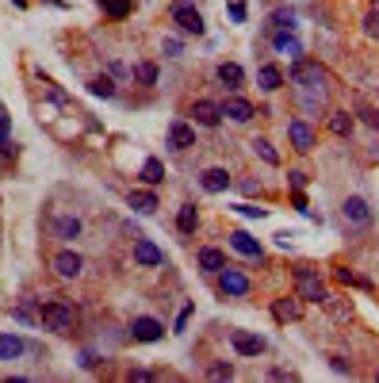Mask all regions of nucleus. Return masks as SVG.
Wrapping results in <instances>:
<instances>
[{"label":"nucleus","mask_w":379,"mask_h":383,"mask_svg":"<svg viewBox=\"0 0 379 383\" xmlns=\"http://www.w3.org/2000/svg\"><path fill=\"white\" fill-rule=\"evenodd\" d=\"M371 8H379V0H371Z\"/></svg>","instance_id":"49530a36"},{"label":"nucleus","mask_w":379,"mask_h":383,"mask_svg":"<svg viewBox=\"0 0 379 383\" xmlns=\"http://www.w3.org/2000/svg\"><path fill=\"white\" fill-rule=\"evenodd\" d=\"M272 315H276V322H299L303 318V299L299 295H284V299L272 303Z\"/></svg>","instance_id":"9b49d317"},{"label":"nucleus","mask_w":379,"mask_h":383,"mask_svg":"<svg viewBox=\"0 0 379 383\" xmlns=\"http://www.w3.org/2000/svg\"><path fill=\"white\" fill-rule=\"evenodd\" d=\"M100 8H104V16H111V19H127L131 8H134V0H100Z\"/></svg>","instance_id":"393cba45"},{"label":"nucleus","mask_w":379,"mask_h":383,"mask_svg":"<svg viewBox=\"0 0 379 383\" xmlns=\"http://www.w3.org/2000/svg\"><path fill=\"white\" fill-rule=\"evenodd\" d=\"M341 215H345L349 226H368L371 223V207H368V200H360V196H349V200L341 203Z\"/></svg>","instance_id":"423d86ee"},{"label":"nucleus","mask_w":379,"mask_h":383,"mask_svg":"<svg viewBox=\"0 0 379 383\" xmlns=\"http://www.w3.org/2000/svg\"><path fill=\"white\" fill-rule=\"evenodd\" d=\"M376 127H379V111H376Z\"/></svg>","instance_id":"de8ad7c7"},{"label":"nucleus","mask_w":379,"mask_h":383,"mask_svg":"<svg viewBox=\"0 0 379 383\" xmlns=\"http://www.w3.org/2000/svg\"><path fill=\"white\" fill-rule=\"evenodd\" d=\"M219 81H223V88L238 92L241 84H246V73H241L238 62H223V66H219Z\"/></svg>","instance_id":"f3484780"},{"label":"nucleus","mask_w":379,"mask_h":383,"mask_svg":"<svg viewBox=\"0 0 379 383\" xmlns=\"http://www.w3.org/2000/svg\"><path fill=\"white\" fill-rule=\"evenodd\" d=\"M39 322L46 326V330H54V333H69V330H73V310H69L66 303L50 299V303H42Z\"/></svg>","instance_id":"7ed1b4c3"},{"label":"nucleus","mask_w":379,"mask_h":383,"mask_svg":"<svg viewBox=\"0 0 379 383\" xmlns=\"http://www.w3.org/2000/svg\"><path fill=\"white\" fill-rule=\"evenodd\" d=\"M173 16V24L181 27L184 35H203V16H199L196 8H181V12H169Z\"/></svg>","instance_id":"ddd939ff"},{"label":"nucleus","mask_w":379,"mask_h":383,"mask_svg":"<svg viewBox=\"0 0 379 383\" xmlns=\"http://www.w3.org/2000/svg\"><path fill=\"white\" fill-rule=\"evenodd\" d=\"M199 268H203V272H223L226 268V257H223V250H214V245H207V250H199Z\"/></svg>","instance_id":"a211bd4d"},{"label":"nucleus","mask_w":379,"mask_h":383,"mask_svg":"<svg viewBox=\"0 0 379 383\" xmlns=\"http://www.w3.org/2000/svg\"><path fill=\"white\" fill-rule=\"evenodd\" d=\"M169 146H173V150H192V146H196V127L173 123L169 127Z\"/></svg>","instance_id":"2eb2a0df"},{"label":"nucleus","mask_w":379,"mask_h":383,"mask_svg":"<svg viewBox=\"0 0 379 383\" xmlns=\"http://www.w3.org/2000/svg\"><path fill=\"white\" fill-rule=\"evenodd\" d=\"M134 261L146 265V268H157V265H165V253L157 250L149 238H138V234H134Z\"/></svg>","instance_id":"1a4fd4ad"},{"label":"nucleus","mask_w":379,"mask_h":383,"mask_svg":"<svg viewBox=\"0 0 379 383\" xmlns=\"http://www.w3.org/2000/svg\"><path fill=\"white\" fill-rule=\"evenodd\" d=\"M257 81H261V88H268V92H276L284 84V73L276 66H261V73H257Z\"/></svg>","instance_id":"cd10ccee"},{"label":"nucleus","mask_w":379,"mask_h":383,"mask_svg":"<svg viewBox=\"0 0 379 383\" xmlns=\"http://www.w3.org/2000/svg\"><path fill=\"white\" fill-rule=\"evenodd\" d=\"M219 288H223V295H249V276L226 265L223 272H219Z\"/></svg>","instance_id":"6e6552de"},{"label":"nucleus","mask_w":379,"mask_h":383,"mask_svg":"<svg viewBox=\"0 0 379 383\" xmlns=\"http://www.w3.org/2000/svg\"><path fill=\"white\" fill-rule=\"evenodd\" d=\"M131 77L138 84H157V66H154V62H138V66L131 69Z\"/></svg>","instance_id":"c85d7f7f"},{"label":"nucleus","mask_w":379,"mask_h":383,"mask_svg":"<svg viewBox=\"0 0 379 383\" xmlns=\"http://www.w3.org/2000/svg\"><path fill=\"white\" fill-rule=\"evenodd\" d=\"M364 35H368L371 42H379V8H371L368 16H364Z\"/></svg>","instance_id":"473e14b6"},{"label":"nucleus","mask_w":379,"mask_h":383,"mask_svg":"<svg viewBox=\"0 0 379 383\" xmlns=\"http://www.w3.org/2000/svg\"><path fill=\"white\" fill-rule=\"evenodd\" d=\"M176 54H181V42H176V39H165V58H176Z\"/></svg>","instance_id":"4c0bfd02"},{"label":"nucleus","mask_w":379,"mask_h":383,"mask_svg":"<svg viewBox=\"0 0 379 383\" xmlns=\"http://www.w3.org/2000/svg\"><path fill=\"white\" fill-rule=\"evenodd\" d=\"M238 211H241V215H249V218H261L264 215V207H249V203H241Z\"/></svg>","instance_id":"58836bf2"},{"label":"nucleus","mask_w":379,"mask_h":383,"mask_svg":"<svg viewBox=\"0 0 379 383\" xmlns=\"http://www.w3.org/2000/svg\"><path fill=\"white\" fill-rule=\"evenodd\" d=\"M203 188L207 192H226V188H230V173H226L223 165L207 169V173H203Z\"/></svg>","instance_id":"4be33fe9"},{"label":"nucleus","mask_w":379,"mask_h":383,"mask_svg":"<svg viewBox=\"0 0 379 383\" xmlns=\"http://www.w3.org/2000/svg\"><path fill=\"white\" fill-rule=\"evenodd\" d=\"M207 375H211V380H230L234 364H211V372H207Z\"/></svg>","instance_id":"c9c22d12"},{"label":"nucleus","mask_w":379,"mask_h":383,"mask_svg":"<svg viewBox=\"0 0 379 383\" xmlns=\"http://www.w3.org/2000/svg\"><path fill=\"white\" fill-rule=\"evenodd\" d=\"M142 180H146V184H161V180H165V165H161L157 158H149L146 165H142Z\"/></svg>","instance_id":"c756f323"},{"label":"nucleus","mask_w":379,"mask_h":383,"mask_svg":"<svg viewBox=\"0 0 379 383\" xmlns=\"http://www.w3.org/2000/svg\"><path fill=\"white\" fill-rule=\"evenodd\" d=\"M241 192H246V196H253V192H261V184H257V180H241Z\"/></svg>","instance_id":"c03bdc74"},{"label":"nucleus","mask_w":379,"mask_h":383,"mask_svg":"<svg viewBox=\"0 0 379 383\" xmlns=\"http://www.w3.org/2000/svg\"><path fill=\"white\" fill-rule=\"evenodd\" d=\"M288 138H291V146H295L299 153H311L314 150V131H311V123H306V119H291V123H288Z\"/></svg>","instance_id":"0eeeda50"},{"label":"nucleus","mask_w":379,"mask_h":383,"mask_svg":"<svg viewBox=\"0 0 379 383\" xmlns=\"http://www.w3.org/2000/svg\"><path fill=\"white\" fill-rule=\"evenodd\" d=\"M192 119H196L199 127H219V119H223V104L196 100V104H192Z\"/></svg>","instance_id":"f8f14e48"},{"label":"nucleus","mask_w":379,"mask_h":383,"mask_svg":"<svg viewBox=\"0 0 379 383\" xmlns=\"http://www.w3.org/2000/svg\"><path fill=\"white\" fill-rule=\"evenodd\" d=\"M230 16H234V19H246V4H238V0H234V4H230Z\"/></svg>","instance_id":"79ce46f5"},{"label":"nucleus","mask_w":379,"mask_h":383,"mask_svg":"<svg viewBox=\"0 0 379 383\" xmlns=\"http://www.w3.org/2000/svg\"><path fill=\"white\" fill-rule=\"evenodd\" d=\"M272 42H276V50H284L288 58H295L299 62V54H303V46H299V39L288 31V27H280V31L272 35Z\"/></svg>","instance_id":"6ab92c4d"},{"label":"nucleus","mask_w":379,"mask_h":383,"mask_svg":"<svg viewBox=\"0 0 379 383\" xmlns=\"http://www.w3.org/2000/svg\"><path fill=\"white\" fill-rule=\"evenodd\" d=\"M253 150L261 153V161H268V165H280V153L272 150V142H268V138H253Z\"/></svg>","instance_id":"2f4dec72"},{"label":"nucleus","mask_w":379,"mask_h":383,"mask_svg":"<svg viewBox=\"0 0 379 383\" xmlns=\"http://www.w3.org/2000/svg\"><path fill=\"white\" fill-rule=\"evenodd\" d=\"M230 245L241 253V257H253V261H261V245H257L246 230H234V234H230Z\"/></svg>","instance_id":"aec40b11"},{"label":"nucleus","mask_w":379,"mask_h":383,"mask_svg":"<svg viewBox=\"0 0 379 383\" xmlns=\"http://www.w3.org/2000/svg\"><path fill=\"white\" fill-rule=\"evenodd\" d=\"M176 226H181V234H192L199 226V211H196V203H184L181 207V215H176Z\"/></svg>","instance_id":"a878e982"},{"label":"nucleus","mask_w":379,"mask_h":383,"mask_svg":"<svg viewBox=\"0 0 379 383\" xmlns=\"http://www.w3.org/2000/svg\"><path fill=\"white\" fill-rule=\"evenodd\" d=\"M181 8H196V0H173V8L169 12H181Z\"/></svg>","instance_id":"a18cd8bd"},{"label":"nucleus","mask_w":379,"mask_h":383,"mask_svg":"<svg viewBox=\"0 0 379 383\" xmlns=\"http://www.w3.org/2000/svg\"><path fill=\"white\" fill-rule=\"evenodd\" d=\"M288 184H291L295 192H303V188H306V173H303V169H291V173H288Z\"/></svg>","instance_id":"e433bc0d"},{"label":"nucleus","mask_w":379,"mask_h":383,"mask_svg":"<svg viewBox=\"0 0 379 383\" xmlns=\"http://www.w3.org/2000/svg\"><path fill=\"white\" fill-rule=\"evenodd\" d=\"M272 380H295V372H288V368H272Z\"/></svg>","instance_id":"37998d69"},{"label":"nucleus","mask_w":379,"mask_h":383,"mask_svg":"<svg viewBox=\"0 0 379 383\" xmlns=\"http://www.w3.org/2000/svg\"><path fill=\"white\" fill-rule=\"evenodd\" d=\"M326 127H330V134H338V138H349V134H353V115H349V111H330V115H326Z\"/></svg>","instance_id":"412c9836"},{"label":"nucleus","mask_w":379,"mask_h":383,"mask_svg":"<svg viewBox=\"0 0 379 383\" xmlns=\"http://www.w3.org/2000/svg\"><path fill=\"white\" fill-rule=\"evenodd\" d=\"M230 345L238 357H261L264 349H268V342H264L261 333H249V330H234L230 333Z\"/></svg>","instance_id":"20e7f679"},{"label":"nucleus","mask_w":379,"mask_h":383,"mask_svg":"<svg viewBox=\"0 0 379 383\" xmlns=\"http://www.w3.org/2000/svg\"><path fill=\"white\" fill-rule=\"evenodd\" d=\"M295 292H299V299H306V303H326V283H322V276H318V268H311V265H299L295 268Z\"/></svg>","instance_id":"f257e3e1"},{"label":"nucleus","mask_w":379,"mask_h":383,"mask_svg":"<svg viewBox=\"0 0 379 383\" xmlns=\"http://www.w3.org/2000/svg\"><path fill=\"white\" fill-rule=\"evenodd\" d=\"M376 380H379V375H376Z\"/></svg>","instance_id":"09e8293b"},{"label":"nucleus","mask_w":379,"mask_h":383,"mask_svg":"<svg viewBox=\"0 0 379 383\" xmlns=\"http://www.w3.org/2000/svg\"><path fill=\"white\" fill-rule=\"evenodd\" d=\"M338 280H341V283H360V288H371V283H368V280H360V276H356L353 268H338Z\"/></svg>","instance_id":"f704fd0d"},{"label":"nucleus","mask_w":379,"mask_h":383,"mask_svg":"<svg viewBox=\"0 0 379 383\" xmlns=\"http://www.w3.org/2000/svg\"><path fill=\"white\" fill-rule=\"evenodd\" d=\"M24 349H27L24 337H16V333H0V360H16Z\"/></svg>","instance_id":"b1692460"},{"label":"nucleus","mask_w":379,"mask_h":383,"mask_svg":"<svg viewBox=\"0 0 379 383\" xmlns=\"http://www.w3.org/2000/svg\"><path fill=\"white\" fill-rule=\"evenodd\" d=\"M50 226H54L58 238H81V218H77V215H58Z\"/></svg>","instance_id":"5701e85b"},{"label":"nucleus","mask_w":379,"mask_h":383,"mask_svg":"<svg viewBox=\"0 0 379 383\" xmlns=\"http://www.w3.org/2000/svg\"><path fill=\"white\" fill-rule=\"evenodd\" d=\"M272 27H288V31H291V27H295V12H272Z\"/></svg>","instance_id":"72a5a7b5"},{"label":"nucleus","mask_w":379,"mask_h":383,"mask_svg":"<svg viewBox=\"0 0 379 383\" xmlns=\"http://www.w3.org/2000/svg\"><path fill=\"white\" fill-rule=\"evenodd\" d=\"M131 333H134V342H161V337H165V326L157 322V318H134Z\"/></svg>","instance_id":"9d476101"},{"label":"nucleus","mask_w":379,"mask_h":383,"mask_svg":"<svg viewBox=\"0 0 379 383\" xmlns=\"http://www.w3.org/2000/svg\"><path fill=\"white\" fill-rule=\"evenodd\" d=\"M131 207L142 211V215H154V211H157V196H154V192H131Z\"/></svg>","instance_id":"bb28decb"},{"label":"nucleus","mask_w":379,"mask_h":383,"mask_svg":"<svg viewBox=\"0 0 379 383\" xmlns=\"http://www.w3.org/2000/svg\"><path fill=\"white\" fill-rule=\"evenodd\" d=\"M223 115L234 119V123H249V119L257 115V108L249 100H241V96H230V100L223 104Z\"/></svg>","instance_id":"4468645a"},{"label":"nucleus","mask_w":379,"mask_h":383,"mask_svg":"<svg viewBox=\"0 0 379 383\" xmlns=\"http://www.w3.org/2000/svg\"><path fill=\"white\" fill-rule=\"evenodd\" d=\"M8 131H12V119L0 111V138H8Z\"/></svg>","instance_id":"ea45409f"},{"label":"nucleus","mask_w":379,"mask_h":383,"mask_svg":"<svg viewBox=\"0 0 379 383\" xmlns=\"http://www.w3.org/2000/svg\"><path fill=\"white\" fill-rule=\"evenodd\" d=\"M291 81H295L306 96H318V100L326 96V69L314 66V62H299V66L291 69Z\"/></svg>","instance_id":"f03ea898"},{"label":"nucleus","mask_w":379,"mask_h":383,"mask_svg":"<svg viewBox=\"0 0 379 383\" xmlns=\"http://www.w3.org/2000/svg\"><path fill=\"white\" fill-rule=\"evenodd\" d=\"M89 92L92 96H115V81H111V77H92Z\"/></svg>","instance_id":"7c9ffc66"},{"label":"nucleus","mask_w":379,"mask_h":383,"mask_svg":"<svg viewBox=\"0 0 379 383\" xmlns=\"http://www.w3.org/2000/svg\"><path fill=\"white\" fill-rule=\"evenodd\" d=\"M333 360V368H338V372H353V364H349L345 357H330Z\"/></svg>","instance_id":"a19ab883"},{"label":"nucleus","mask_w":379,"mask_h":383,"mask_svg":"<svg viewBox=\"0 0 379 383\" xmlns=\"http://www.w3.org/2000/svg\"><path fill=\"white\" fill-rule=\"evenodd\" d=\"M54 272H58L62 280H77V276L84 272V257L73 250H62L58 257H54Z\"/></svg>","instance_id":"39448f33"},{"label":"nucleus","mask_w":379,"mask_h":383,"mask_svg":"<svg viewBox=\"0 0 379 383\" xmlns=\"http://www.w3.org/2000/svg\"><path fill=\"white\" fill-rule=\"evenodd\" d=\"M322 307H326V315H330L333 322H349V318H353V303H349L345 295H326Z\"/></svg>","instance_id":"dca6fc26"}]
</instances>
